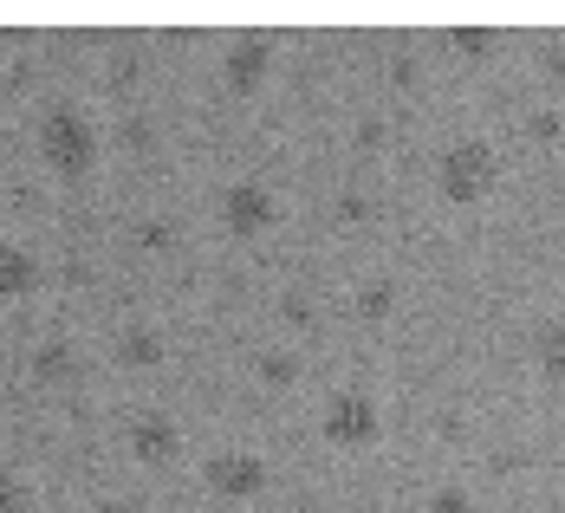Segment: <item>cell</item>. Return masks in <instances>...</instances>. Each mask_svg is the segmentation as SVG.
<instances>
[{
  "label": "cell",
  "mask_w": 565,
  "mask_h": 513,
  "mask_svg": "<svg viewBox=\"0 0 565 513\" xmlns=\"http://www.w3.org/2000/svg\"><path fill=\"white\" fill-rule=\"evenodd\" d=\"M436 182H443V195H449V202L475 209V202H488V189L501 182V157H494L481 137H461V143H449V150H443Z\"/></svg>",
  "instance_id": "6da1fadb"
},
{
  "label": "cell",
  "mask_w": 565,
  "mask_h": 513,
  "mask_svg": "<svg viewBox=\"0 0 565 513\" xmlns=\"http://www.w3.org/2000/svg\"><path fill=\"white\" fill-rule=\"evenodd\" d=\"M40 150H46L53 170L78 175V170H92V157H98V130L72 111V105H58V111H46V124H40Z\"/></svg>",
  "instance_id": "7a4b0ae2"
},
{
  "label": "cell",
  "mask_w": 565,
  "mask_h": 513,
  "mask_svg": "<svg viewBox=\"0 0 565 513\" xmlns=\"http://www.w3.org/2000/svg\"><path fill=\"white\" fill-rule=\"evenodd\" d=\"M319 429H326V442H332V449H377L384 416H377V403L364 397V391H339V397L326 403Z\"/></svg>",
  "instance_id": "3957f363"
},
{
  "label": "cell",
  "mask_w": 565,
  "mask_h": 513,
  "mask_svg": "<svg viewBox=\"0 0 565 513\" xmlns=\"http://www.w3.org/2000/svg\"><path fill=\"white\" fill-rule=\"evenodd\" d=\"M222 222L234 241H254V234H267L274 222H280V202L260 189V182H234L222 195Z\"/></svg>",
  "instance_id": "277c9868"
},
{
  "label": "cell",
  "mask_w": 565,
  "mask_h": 513,
  "mask_svg": "<svg viewBox=\"0 0 565 513\" xmlns=\"http://www.w3.org/2000/svg\"><path fill=\"white\" fill-rule=\"evenodd\" d=\"M202 474H209V488H215L222 501H254V494L267 488V461L247 456V449H227V456H215Z\"/></svg>",
  "instance_id": "5b68a950"
},
{
  "label": "cell",
  "mask_w": 565,
  "mask_h": 513,
  "mask_svg": "<svg viewBox=\"0 0 565 513\" xmlns=\"http://www.w3.org/2000/svg\"><path fill=\"white\" fill-rule=\"evenodd\" d=\"M267 72H274V46H267V40H234V46H227L222 78H227L234 98H254V85H260Z\"/></svg>",
  "instance_id": "8992f818"
},
{
  "label": "cell",
  "mask_w": 565,
  "mask_h": 513,
  "mask_svg": "<svg viewBox=\"0 0 565 513\" xmlns=\"http://www.w3.org/2000/svg\"><path fill=\"white\" fill-rule=\"evenodd\" d=\"M130 449H137V461H175V449H182V429H175L163 409H150V416L130 429Z\"/></svg>",
  "instance_id": "52a82bcc"
},
{
  "label": "cell",
  "mask_w": 565,
  "mask_h": 513,
  "mask_svg": "<svg viewBox=\"0 0 565 513\" xmlns=\"http://www.w3.org/2000/svg\"><path fill=\"white\" fill-rule=\"evenodd\" d=\"M533 357H540V377H546L553 391H565V325H540Z\"/></svg>",
  "instance_id": "ba28073f"
},
{
  "label": "cell",
  "mask_w": 565,
  "mask_h": 513,
  "mask_svg": "<svg viewBox=\"0 0 565 513\" xmlns=\"http://www.w3.org/2000/svg\"><path fill=\"white\" fill-rule=\"evenodd\" d=\"M117 357H124L130 371H143V364H163V339H157L150 325H130V332L117 339Z\"/></svg>",
  "instance_id": "9c48e42d"
},
{
  "label": "cell",
  "mask_w": 565,
  "mask_h": 513,
  "mask_svg": "<svg viewBox=\"0 0 565 513\" xmlns=\"http://www.w3.org/2000/svg\"><path fill=\"white\" fill-rule=\"evenodd\" d=\"M33 280H40V267L20 247H0V292H26Z\"/></svg>",
  "instance_id": "30bf717a"
},
{
  "label": "cell",
  "mask_w": 565,
  "mask_h": 513,
  "mask_svg": "<svg viewBox=\"0 0 565 513\" xmlns=\"http://www.w3.org/2000/svg\"><path fill=\"white\" fill-rule=\"evenodd\" d=\"M391 306H396V286H391V280H371V286H358V312H364L371 325H384V319H391Z\"/></svg>",
  "instance_id": "8fae6325"
},
{
  "label": "cell",
  "mask_w": 565,
  "mask_h": 513,
  "mask_svg": "<svg viewBox=\"0 0 565 513\" xmlns=\"http://www.w3.org/2000/svg\"><path fill=\"white\" fill-rule=\"evenodd\" d=\"M494 40H501V33H488V26H468V33H455V53L488 58V53H494Z\"/></svg>",
  "instance_id": "7c38bea8"
},
{
  "label": "cell",
  "mask_w": 565,
  "mask_h": 513,
  "mask_svg": "<svg viewBox=\"0 0 565 513\" xmlns=\"http://www.w3.org/2000/svg\"><path fill=\"white\" fill-rule=\"evenodd\" d=\"M423 513H468V494H461V488H436Z\"/></svg>",
  "instance_id": "4fadbf2b"
},
{
  "label": "cell",
  "mask_w": 565,
  "mask_h": 513,
  "mask_svg": "<svg viewBox=\"0 0 565 513\" xmlns=\"http://www.w3.org/2000/svg\"><path fill=\"white\" fill-rule=\"evenodd\" d=\"M0 513H20V481L13 474H0Z\"/></svg>",
  "instance_id": "5bb4252c"
},
{
  "label": "cell",
  "mask_w": 565,
  "mask_h": 513,
  "mask_svg": "<svg viewBox=\"0 0 565 513\" xmlns=\"http://www.w3.org/2000/svg\"><path fill=\"white\" fill-rule=\"evenodd\" d=\"M260 371H267V384H286V377H292V364H286L280 351H274V357H267V364H260Z\"/></svg>",
  "instance_id": "9a60e30c"
},
{
  "label": "cell",
  "mask_w": 565,
  "mask_h": 513,
  "mask_svg": "<svg viewBox=\"0 0 565 513\" xmlns=\"http://www.w3.org/2000/svg\"><path fill=\"white\" fill-rule=\"evenodd\" d=\"M540 58H546V72H553V78H565V53H559V46H546Z\"/></svg>",
  "instance_id": "2e32d148"
}]
</instances>
